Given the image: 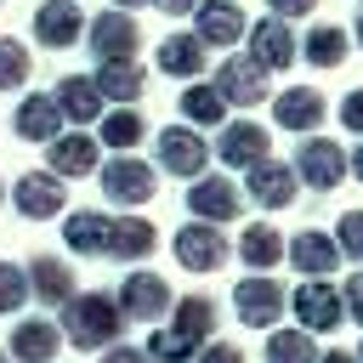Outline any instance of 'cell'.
<instances>
[{
  "label": "cell",
  "mask_w": 363,
  "mask_h": 363,
  "mask_svg": "<svg viewBox=\"0 0 363 363\" xmlns=\"http://www.w3.org/2000/svg\"><path fill=\"white\" fill-rule=\"evenodd\" d=\"M68 335H74V346H108L119 335V301H108V295L68 301Z\"/></svg>",
  "instance_id": "1"
},
{
  "label": "cell",
  "mask_w": 363,
  "mask_h": 363,
  "mask_svg": "<svg viewBox=\"0 0 363 363\" xmlns=\"http://www.w3.org/2000/svg\"><path fill=\"white\" fill-rule=\"evenodd\" d=\"M295 176H301L306 187H335V182L346 176V147H340V142H323V136H306V142L295 147Z\"/></svg>",
  "instance_id": "2"
},
{
  "label": "cell",
  "mask_w": 363,
  "mask_h": 363,
  "mask_svg": "<svg viewBox=\"0 0 363 363\" xmlns=\"http://www.w3.org/2000/svg\"><path fill=\"white\" fill-rule=\"evenodd\" d=\"M250 57L272 74V68H289V62L301 57V40L289 34V23H284V17H261V23L250 28Z\"/></svg>",
  "instance_id": "3"
},
{
  "label": "cell",
  "mask_w": 363,
  "mask_h": 363,
  "mask_svg": "<svg viewBox=\"0 0 363 363\" xmlns=\"http://www.w3.org/2000/svg\"><path fill=\"white\" fill-rule=\"evenodd\" d=\"M91 45H96V57L102 62H113V57H136V45H142V28H136V17L130 11H102L96 23H91Z\"/></svg>",
  "instance_id": "4"
},
{
  "label": "cell",
  "mask_w": 363,
  "mask_h": 363,
  "mask_svg": "<svg viewBox=\"0 0 363 363\" xmlns=\"http://www.w3.org/2000/svg\"><path fill=\"white\" fill-rule=\"evenodd\" d=\"M102 193H108L113 204H147V199H153V170H147L142 159L119 153V159L102 170Z\"/></svg>",
  "instance_id": "5"
},
{
  "label": "cell",
  "mask_w": 363,
  "mask_h": 363,
  "mask_svg": "<svg viewBox=\"0 0 363 363\" xmlns=\"http://www.w3.org/2000/svg\"><path fill=\"white\" fill-rule=\"evenodd\" d=\"M216 91H221L227 102L250 108V102H261V96H267V68H261L255 57H227V62H221V74H216Z\"/></svg>",
  "instance_id": "6"
},
{
  "label": "cell",
  "mask_w": 363,
  "mask_h": 363,
  "mask_svg": "<svg viewBox=\"0 0 363 363\" xmlns=\"http://www.w3.org/2000/svg\"><path fill=\"white\" fill-rule=\"evenodd\" d=\"M204 159H210V142H199V130H187V125H170L159 136V164L170 176H199Z\"/></svg>",
  "instance_id": "7"
},
{
  "label": "cell",
  "mask_w": 363,
  "mask_h": 363,
  "mask_svg": "<svg viewBox=\"0 0 363 363\" xmlns=\"http://www.w3.org/2000/svg\"><path fill=\"white\" fill-rule=\"evenodd\" d=\"M340 295H335V284L329 278H306L301 289H295V312H301V329H335L340 323Z\"/></svg>",
  "instance_id": "8"
},
{
  "label": "cell",
  "mask_w": 363,
  "mask_h": 363,
  "mask_svg": "<svg viewBox=\"0 0 363 363\" xmlns=\"http://www.w3.org/2000/svg\"><path fill=\"white\" fill-rule=\"evenodd\" d=\"M193 17H199V40L204 45H238L244 34H250V23H244V11L233 6V0H210V6H193Z\"/></svg>",
  "instance_id": "9"
},
{
  "label": "cell",
  "mask_w": 363,
  "mask_h": 363,
  "mask_svg": "<svg viewBox=\"0 0 363 363\" xmlns=\"http://www.w3.org/2000/svg\"><path fill=\"white\" fill-rule=\"evenodd\" d=\"M272 113H278L284 130H318L329 108H323V91H312V85H289L284 96H272Z\"/></svg>",
  "instance_id": "10"
},
{
  "label": "cell",
  "mask_w": 363,
  "mask_h": 363,
  "mask_svg": "<svg viewBox=\"0 0 363 363\" xmlns=\"http://www.w3.org/2000/svg\"><path fill=\"white\" fill-rule=\"evenodd\" d=\"M79 28H85V17H79L74 0H45V6L34 11V40H40V45H74Z\"/></svg>",
  "instance_id": "11"
},
{
  "label": "cell",
  "mask_w": 363,
  "mask_h": 363,
  "mask_svg": "<svg viewBox=\"0 0 363 363\" xmlns=\"http://www.w3.org/2000/svg\"><path fill=\"white\" fill-rule=\"evenodd\" d=\"M216 153L227 159V164H261L267 159V130L255 125V119H233V125H221V142H216Z\"/></svg>",
  "instance_id": "12"
},
{
  "label": "cell",
  "mask_w": 363,
  "mask_h": 363,
  "mask_svg": "<svg viewBox=\"0 0 363 363\" xmlns=\"http://www.w3.org/2000/svg\"><path fill=\"white\" fill-rule=\"evenodd\" d=\"M176 261L182 267H193V272H216L221 261H227V244H221V233H210V227H182L176 233Z\"/></svg>",
  "instance_id": "13"
},
{
  "label": "cell",
  "mask_w": 363,
  "mask_h": 363,
  "mask_svg": "<svg viewBox=\"0 0 363 363\" xmlns=\"http://www.w3.org/2000/svg\"><path fill=\"white\" fill-rule=\"evenodd\" d=\"M187 204H193V216L233 221V216H238V187H233L227 176H199V187H187Z\"/></svg>",
  "instance_id": "14"
},
{
  "label": "cell",
  "mask_w": 363,
  "mask_h": 363,
  "mask_svg": "<svg viewBox=\"0 0 363 363\" xmlns=\"http://www.w3.org/2000/svg\"><path fill=\"white\" fill-rule=\"evenodd\" d=\"M233 301H238V318H244V323H261V329H267V323H278V306H284V289H278L272 278H244Z\"/></svg>",
  "instance_id": "15"
},
{
  "label": "cell",
  "mask_w": 363,
  "mask_h": 363,
  "mask_svg": "<svg viewBox=\"0 0 363 363\" xmlns=\"http://www.w3.org/2000/svg\"><path fill=\"white\" fill-rule=\"evenodd\" d=\"M250 193H255V204H267V210H284V204L295 199V170H289V164H272V159H261V164H250Z\"/></svg>",
  "instance_id": "16"
},
{
  "label": "cell",
  "mask_w": 363,
  "mask_h": 363,
  "mask_svg": "<svg viewBox=\"0 0 363 363\" xmlns=\"http://www.w3.org/2000/svg\"><path fill=\"white\" fill-rule=\"evenodd\" d=\"M170 306V289H164V278H153V272H136V278H125V289H119V312H130V318H159Z\"/></svg>",
  "instance_id": "17"
},
{
  "label": "cell",
  "mask_w": 363,
  "mask_h": 363,
  "mask_svg": "<svg viewBox=\"0 0 363 363\" xmlns=\"http://www.w3.org/2000/svg\"><path fill=\"white\" fill-rule=\"evenodd\" d=\"M289 261H295L306 278H329V272H335V261H340V244H335V238H323V233H301V238L289 244Z\"/></svg>",
  "instance_id": "18"
},
{
  "label": "cell",
  "mask_w": 363,
  "mask_h": 363,
  "mask_svg": "<svg viewBox=\"0 0 363 363\" xmlns=\"http://www.w3.org/2000/svg\"><path fill=\"white\" fill-rule=\"evenodd\" d=\"M346 28L340 23H318V28H306V40H301V57L312 62V68H335V62H346Z\"/></svg>",
  "instance_id": "19"
},
{
  "label": "cell",
  "mask_w": 363,
  "mask_h": 363,
  "mask_svg": "<svg viewBox=\"0 0 363 363\" xmlns=\"http://www.w3.org/2000/svg\"><path fill=\"white\" fill-rule=\"evenodd\" d=\"M159 68L176 74V79H193V74L204 68V40H199V34H170V40L159 45Z\"/></svg>",
  "instance_id": "20"
},
{
  "label": "cell",
  "mask_w": 363,
  "mask_h": 363,
  "mask_svg": "<svg viewBox=\"0 0 363 363\" xmlns=\"http://www.w3.org/2000/svg\"><path fill=\"white\" fill-rule=\"evenodd\" d=\"M57 108H62L68 119H96V113H102V91H96V79L68 74V79L57 85Z\"/></svg>",
  "instance_id": "21"
},
{
  "label": "cell",
  "mask_w": 363,
  "mask_h": 363,
  "mask_svg": "<svg viewBox=\"0 0 363 363\" xmlns=\"http://www.w3.org/2000/svg\"><path fill=\"white\" fill-rule=\"evenodd\" d=\"M57 119H62L57 96H28V102L17 108V130H23L28 142H57Z\"/></svg>",
  "instance_id": "22"
},
{
  "label": "cell",
  "mask_w": 363,
  "mask_h": 363,
  "mask_svg": "<svg viewBox=\"0 0 363 363\" xmlns=\"http://www.w3.org/2000/svg\"><path fill=\"white\" fill-rule=\"evenodd\" d=\"M96 91L113 96V102H130V96H142V68L130 57H113V62L96 68Z\"/></svg>",
  "instance_id": "23"
},
{
  "label": "cell",
  "mask_w": 363,
  "mask_h": 363,
  "mask_svg": "<svg viewBox=\"0 0 363 363\" xmlns=\"http://www.w3.org/2000/svg\"><path fill=\"white\" fill-rule=\"evenodd\" d=\"M17 210H23V216H57V210H62L57 176H23V182H17Z\"/></svg>",
  "instance_id": "24"
},
{
  "label": "cell",
  "mask_w": 363,
  "mask_h": 363,
  "mask_svg": "<svg viewBox=\"0 0 363 363\" xmlns=\"http://www.w3.org/2000/svg\"><path fill=\"white\" fill-rule=\"evenodd\" d=\"M51 170H57V176H85V170H96V142H91V136H62V142H51Z\"/></svg>",
  "instance_id": "25"
},
{
  "label": "cell",
  "mask_w": 363,
  "mask_h": 363,
  "mask_svg": "<svg viewBox=\"0 0 363 363\" xmlns=\"http://www.w3.org/2000/svg\"><path fill=\"white\" fill-rule=\"evenodd\" d=\"M108 233H113V221H102L96 210H79V216H68V250H79V255H96V250H108Z\"/></svg>",
  "instance_id": "26"
},
{
  "label": "cell",
  "mask_w": 363,
  "mask_h": 363,
  "mask_svg": "<svg viewBox=\"0 0 363 363\" xmlns=\"http://www.w3.org/2000/svg\"><path fill=\"white\" fill-rule=\"evenodd\" d=\"M153 250V227L147 221H113V233H108V255H125V261H136V255H147Z\"/></svg>",
  "instance_id": "27"
},
{
  "label": "cell",
  "mask_w": 363,
  "mask_h": 363,
  "mask_svg": "<svg viewBox=\"0 0 363 363\" xmlns=\"http://www.w3.org/2000/svg\"><path fill=\"white\" fill-rule=\"evenodd\" d=\"M182 113H187L193 125H221V113H227V96H221L216 85H187V96H182Z\"/></svg>",
  "instance_id": "28"
},
{
  "label": "cell",
  "mask_w": 363,
  "mask_h": 363,
  "mask_svg": "<svg viewBox=\"0 0 363 363\" xmlns=\"http://www.w3.org/2000/svg\"><path fill=\"white\" fill-rule=\"evenodd\" d=\"M142 130H147V125H142V113H136V108H119V113H108V119H102V142H108V147H119V153H130V147L142 142Z\"/></svg>",
  "instance_id": "29"
},
{
  "label": "cell",
  "mask_w": 363,
  "mask_h": 363,
  "mask_svg": "<svg viewBox=\"0 0 363 363\" xmlns=\"http://www.w3.org/2000/svg\"><path fill=\"white\" fill-rule=\"evenodd\" d=\"M238 255H244L250 267H272V261L284 255V238H278L272 227H261V221H255V227H250V233L238 238Z\"/></svg>",
  "instance_id": "30"
},
{
  "label": "cell",
  "mask_w": 363,
  "mask_h": 363,
  "mask_svg": "<svg viewBox=\"0 0 363 363\" xmlns=\"http://www.w3.org/2000/svg\"><path fill=\"white\" fill-rule=\"evenodd\" d=\"M267 363H318V352H312L306 329H278L267 340Z\"/></svg>",
  "instance_id": "31"
},
{
  "label": "cell",
  "mask_w": 363,
  "mask_h": 363,
  "mask_svg": "<svg viewBox=\"0 0 363 363\" xmlns=\"http://www.w3.org/2000/svg\"><path fill=\"white\" fill-rule=\"evenodd\" d=\"M28 272H34V289H40L45 301H74V284H68V267H62V261L45 255V261H34Z\"/></svg>",
  "instance_id": "32"
},
{
  "label": "cell",
  "mask_w": 363,
  "mask_h": 363,
  "mask_svg": "<svg viewBox=\"0 0 363 363\" xmlns=\"http://www.w3.org/2000/svg\"><path fill=\"white\" fill-rule=\"evenodd\" d=\"M11 346H17V357H28V363H45V357L57 352V329H51V323H23Z\"/></svg>",
  "instance_id": "33"
},
{
  "label": "cell",
  "mask_w": 363,
  "mask_h": 363,
  "mask_svg": "<svg viewBox=\"0 0 363 363\" xmlns=\"http://www.w3.org/2000/svg\"><path fill=\"white\" fill-rule=\"evenodd\" d=\"M23 79H28V51L17 40H0V91H11Z\"/></svg>",
  "instance_id": "34"
},
{
  "label": "cell",
  "mask_w": 363,
  "mask_h": 363,
  "mask_svg": "<svg viewBox=\"0 0 363 363\" xmlns=\"http://www.w3.org/2000/svg\"><path fill=\"white\" fill-rule=\"evenodd\" d=\"M335 233H340V238H335V244H340V250H346V255H352V261H363V210H346V216H340V227H335Z\"/></svg>",
  "instance_id": "35"
},
{
  "label": "cell",
  "mask_w": 363,
  "mask_h": 363,
  "mask_svg": "<svg viewBox=\"0 0 363 363\" xmlns=\"http://www.w3.org/2000/svg\"><path fill=\"white\" fill-rule=\"evenodd\" d=\"M23 289H28V278H23L17 267H0V312H11V306L23 301Z\"/></svg>",
  "instance_id": "36"
},
{
  "label": "cell",
  "mask_w": 363,
  "mask_h": 363,
  "mask_svg": "<svg viewBox=\"0 0 363 363\" xmlns=\"http://www.w3.org/2000/svg\"><path fill=\"white\" fill-rule=\"evenodd\" d=\"M340 125H346V130H357V136H363V91H352V96H346V102H340Z\"/></svg>",
  "instance_id": "37"
},
{
  "label": "cell",
  "mask_w": 363,
  "mask_h": 363,
  "mask_svg": "<svg viewBox=\"0 0 363 363\" xmlns=\"http://www.w3.org/2000/svg\"><path fill=\"white\" fill-rule=\"evenodd\" d=\"M267 6H272V17H284V23H289V17H306L318 0H267Z\"/></svg>",
  "instance_id": "38"
},
{
  "label": "cell",
  "mask_w": 363,
  "mask_h": 363,
  "mask_svg": "<svg viewBox=\"0 0 363 363\" xmlns=\"http://www.w3.org/2000/svg\"><path fill=\"white\" fill-rule=\"evenodd\" d=\"M346 312L363 323V272H352V278H346Z\"/></svg>",
  "instance_id": "39"
},
{
  "label": "cell",
  "mask_w": 363,
  "mask_h": 363,
  "mask_svg": "<svg viewBox=\"0 0 363 363\" xmlns=\"http://www.w3.org/2000/svg\"><path fill=\"white\" fill-rule=\"evenodd\" d=\"M204 363H244V357H238V346H210Z\"/></svg>",
  "instance_id": "40"
},
{
  "label": "cell",
  "mask_w": 363,
  "mask_h": 363,
  "mask_svg": "<svg viewBox=\"0 0 363 363\" xmlns=\"http://www.w3.org/2000/svg\"><path fill=\"white\" fill-rule=\"evenodd\" d=\"M108 363H147L142 352H130V346H119V352H108Z\"/></svg>",
  "instance_id": "41"
},
{
  "label": "cell",
  "mask_w": 363,
  "mask_h": 363,
  "mask_svg": "<svg viewBox=\"0 0 363 363\" xmlns=\"http://www.w3.org/2000/svg\"><path fill=\"white\" fill-rule=\"evenodd\" d=\"M153 6H159V11H176V17H182V11H193L199 0H153Z\"/></svg>",
  "instance_id": "42"
},
{
  "label": "cell",
  "mask_w": 363,
  "mask_h": 363,
  "mask_svg": "<svg viewBox=\"0 0 363 363\" xmlns=\"http://www.w3.org/2000/svg\"><path fill=\"white\" fill-rule=\"evenodd\" d=\"M318 363H357V357H346V352H329V357H318Z\"/></svg>",
  "instance_id": "43"
},
{
  "label": "cell",
  "mask_w": 363,
  "mask_h": 363,
  "mask_svg": "<svg viewBox=\"0 0 363 363\" xmlns=\"http://www.w3.org/2000/svg\"><path fill=\"white\" fill-rule=\"evenodd\" d=\"M352 176H357V182H363V147H357V153H352Z\"/></svg>",
  "instance_id": "44"
},
{
  "label": "cell",
  "mask_w": 363,
  "mask_h": 363,
  "mask_svg": "<svg viewBox=\"0 0 363 363\" xmlns=\"http://www.w3.org/2000/svg\"><path fill=\"white\" fill-rule=\"evenodd\" d=\"M352 40H357V51H363V11H357V23H352Z\"/></svg>",
  "instance_id": "45"
},
{
  "label": "cell",
  "mask_w": 363,
  "mask_h": 363,
  "mask_svg": "<svg viewBox=\"0 0 363 363\" xmlns=\"http://www.w3.org/2000/svg\"><path fill=\"white\" fill-rule=\"evenodd\" d=\"M113 6H142V0H113Z\"/></svg>",
  "instance_id": "46"
},
{
  "label": "cell",
  "mask_w": 363,
  "mask_h": 363,
  "mask_svg": "<svg viewBox=\"0 0 363 363\" xmlns=\"http://www.w3.org/2000/svg\"><path fill=\"white\" fill-rule=\"evenodd\" d=\"M357 363H363V352H357Z\"/></svg>",
  "instance_id": "47"
},
{
  "label": "cell",
  "mask_w": 363,
  "mask_h": 363,
  "mask_svg": "<svg viewBox=\"0 0 363 363\" xmlns=\"http://www.w3.org/2000/svg\"><path fill=\"white\" fill-rule=\"evenodd\" d=\"M357 6H363V0H357Z\"/></svg>",
  "instance_id": "48"
}]
</instances>
